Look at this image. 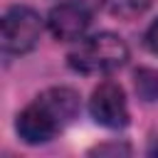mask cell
Listing matches in <instances>:
<instances>
[{"label": "cell", "mask_w": 158, "mask_h": 158, "mask_svg": "<svg viewBox=\"0 0 158 158\" xmlns=\"http://www.w3.org/2000/svg\"><path fill=\"white\" fill-rule=\"evenodd\" d=\"M79 114V94L67 86H52L27 104L15 121L20 138L30 146L52 141Z\"/></svg>", "instance_id": "cell-1"}, {"label": "cell", "mask_w": 158, "mask_h": 158, "mask_svg": "<svg viewBox=\"0 0 158 158\" xmlns=\"http://www.w3.org/2000/svg\"><path fill=\"white\" fill-rule=\"evenodd\" d=\"M128 59L126 42L114 32H96L81 37L79 44L69 52V67L79 74H109L123 67Z\"/></svg>", "instance_id": "cell-2"}, {"label": "cell", "mask_w": 158, "mask_h": 158, "mask_svg": "<svg viewBox=\"0 0 158 158\" xmlns=\"http://www.w3.org/2000/svg\"><path fill=\"white\" fill-rule=\"evenodd\" d=\"M42 35V17L25 5H15L2 15V49L5 54H25L35 49Z\"/></svg>", "instance_id": "cell-3"}, {"label": "cell", "mask_w": 158, "mask_h": 158, "mask_svg": "<svg viewBox=\"0 0 158 158\" xmlns=\"http://www.w3.org/2000/svg\"><path fill=\"white\" fill-rule=\"evenodd\" d=\"M91 25V10L81 0H67L49 10L47 27L62 42H79Z\"/></svg>", "instance_id": "cell-4"}, {"label": "cell", "mask_w": 158, "mask_h": 158, "mask_svg": "<svg viewBox=\"0 0 158 158\" xmlns=\"http://www.w3.org/2000/svg\"><path fill=\"white\" fill-rule=\"evenodd\" d=\"M89 111L96 123L106 128H123L128 123V104L126 94L116 81H101L91 99H89Z\"/></svg>", "instance_id": "cell-5"}, {"label": "cell", "mask_w": 158, "mask_h": 158, "mask_svg": "<svg viewBox=\"0 0 158 158\" xmlns=\"http://www.w3.org/2000/svg\"><path fill=\"white\" fill-rule=\"evenodd\" d=\"M151 0H101V7L118 20H133L148 10Z\"/></svg>", "instance_id": "cell-6"}, {"label": "cell", "mask_w": 158, "mask_h": 158, "mask_svg": "<svg viewBox=\"0 0 158 158\" xmlns=\"http://www.w3.org/2000/svg\"><path fill=\"white\" fill-rule=\"evenodd\" d=\"M133 84H136V94L143 101H158V69L141 67L133 74Z\"/></svg>", "instance_id": "cell-7"}, {"label": "cell", "mask_w": 158, "mask_h": 158, "mask_svg": "<svg viewBox=\"0 0 158 158\" xmlns=\"http://www.w3.org/2000/svg\"><path fill=\"white\" fill-rule=\"evenodd\" d=\"M146 47L153 52V54H158V17L148 25V30H146Z\"/></svg>", "instance_id": "cell-8"}]
</instances>
